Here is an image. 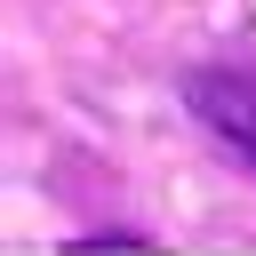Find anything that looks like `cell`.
Instances as JSON below:
<instances>
[{
  "label": "cell",
  "instance_id": "6da1fadb",
  "mask_svg": "<svg viewBox=\"0 0 256 256\" xmlns=\"http://www.w3.org/2000/svg\"><path fill=\"white\" fill-rule=\"evenodd\" d=\"M184 112L224 152H240L256 168V72L248 64H200V72H184Z\"/></svg>",
  "mask_w": 256,
  "mask_h": 256
},
{
  "label": "cell",
  "instance_id": "7a4b0ae2",
  "mask_svg": "<svg viewBox=\"0 0 256 256\" xmlns=\"http://www.w3.org/2000/svg\"><path fill=\"white\" fill-rule=\"evenodd\" d=\"M56 256H160V248H152V240H120V232H112V240H64Z\"/></svg>",
  "mask_w": 256,
  "mask_h": 256
}]
</instances>
